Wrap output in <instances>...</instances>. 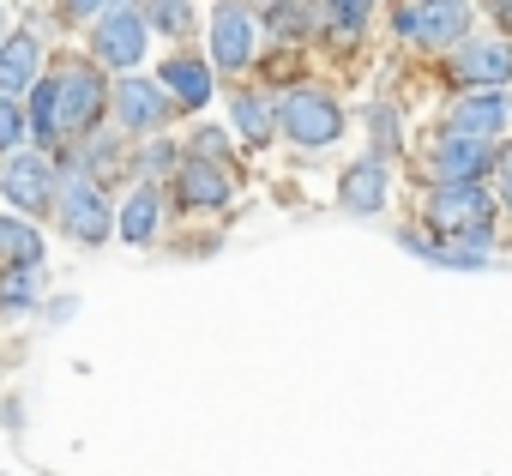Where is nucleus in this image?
I'll use <instances>...</instances> for the list:
<instances>
[{
    "mask_svg": "<svg viewBox=\"0 0 512 476\" xmlns=\"http://www.w3.org/2000/svg\"><path fill=\"white\" fill-rule=\"evenodd\" d=\"M103 115V79L85 61H61L43 85H31V133L43 145L91 133Z\"/></svg>",
    "mask_w": 512,
    "mask_h": 476,
    "instance_id": "obj_1",
    "label": "nucleus"
},
{
    "mask_svg": "<svg viewBox=\"0 0 512 476\" xmlns=\"http://www.w3.org/2000/svg\"><path fill=\"white\" fill-rule=\"evenodd\" d=\"M428 223L440 235V248H470L488 254V223H494V193L482 181H446L428 199Z\"/></svg>",
    "mask_w": 512,
    "mask_h": 476,
    "instance_id": "obj_2",
    "label": "nucleus"
},
{
    "mask_svg": "<svg viewBox=\"0 0 512 476\" xmlns=\"http://www.w3.org/2000/svg\"><path fill=\"white\" fill-rule=\"evenodd\" d=\"M278 127H284V139H296L302 151H320V145H332V139L344 133V103H338L332 91H320V85H302V91L284 97Z\"/></svg>",
    "mask_w": 512,
    "mask_h": 476,
    "instance_id": "obj_3",
    "label": "nucleus"
},
{
    "mask_svg": "<svg viewBox=\"0 0 512 476\" xmlns=\"http://www.w3.org/2000/svg\"><path fill=\"white\" fill-rule=\"evenodd\" d=\"M464 31H470V0H410L398 13V37L416 43V49L464 43Z\"/></svg>",
    "mask_w": 512,
    "mask_h": 476,
    "instance_id": "obj_4",
    "label": "nucleus"
},
{
    "mask_svg": "<svg viewBox=\"0 0 512 476\" xmlns=\"http://www.w3.org/2000/svg\"><path fill=\"white\" fill-rule=\"evenodd\" d=\"M55 217H61V229L73 235V242H109V229H115V211H109V199H103V181H61V193H55Z\"/></svg>",
    "mask_w": 512,
    "mask_h": 476,
    "instance_id": "obj_5",
    "label": "nucleus"
},
{
    "mask_svg": "<svg viewBox=\"0 0 512 476\" xmlns=\"http://www.w3.org/2000/svg\"><path fill=\"white\" fill-rule=\"evenodd\" d=\"M253 43H260V25H253V13L241 7V0H223V7L211 13V61L241 73L253 61Z\"/></svg>",
    "mask_w": 512,
    "mask_h": 476,
    "instance_id": "obj_6",
    "label": "nucleus"
},
{
    "mask_svg": "<svg viewBox=\"0 0 512 476\" xmlns=\"http://www.w3.org/2000/svg\"><path fill=\"white\" fill-rule=\"evenodd\" d=\"M0 193H7L19 211H49V205H55V193H61V181H55V163H49L43 151H25V157H13V163H7V175H0Z\"/></svg>",
    "mask_w": 512,
    "mask_h": 476,
    "instance_id": "obj_7",
    "label": "nucleus"
},
{
    "mask_svg": "<svg viewBox=\"0 0 512 476\" xmlns=\"http://www.w3.org/2000/svg\"><path fill=\"white\" fill-rule=\"evenodd\" d=\"M145 13H133V7H115L109 19H97V37H91V49H97V61H109V67H139L145 61Z\"/></svg>",
    "mask_w": 512,
    "mask_h": 476,
    "instance_id": "obj_8",
    "label": "nucleus"
},
{
    "mask_svg": "<svg viewBox=\"0 0 512 476\" xmlns=\"http://www.w3.org/2000/svg\"><path fill=\"white\" fill-rule=\"evenodd\" d=\"M434 175L440 181H482L494 169V139H470V133H446L434 145Z\"/></svg>",
    "mask_w": 512,
    "mask_h": 476,
    "instance_id": "obj_9",
    "label": "nucleus"
},
{
    "mask_svg": "<svg viewBox=\"0 0 512 476\" xmlns=\"http://www.w3.org/2000/svg\"><path fill=\"white\" fill-rule=\"evenodd\" d=\"M386 193H392L386 157H362V163H350V169H344V181H338V205H344V211H356V217L386 211Z\"/></svg>",
    "mask_w": 512,
    "mask_h": 476,
    "instance_id": "obj_10",
    "label": "nucleus"
},
{
    "mask_svg": "<svg viewBox=\"0 0 512 476\" xmlns=\"http://www.w3.org/2000/svg\"><path fill=\"white\" fill-rule=\"evenodd\" d=\"M115 115H121L127 133H151V127L169 121V97L151 79H127V85H115Z\"/></svg>",
    "mask_w": 512,
    "mask_h": 476,
    "instance_id": "obj_11",
    "label": "nucleus"
},
{
    "mask_svg": "<svg viewBox=\"0 0 512 476\" xmlns=\"http://www.w3.org/2000/svg\"><path fill=\"white\" fill-rule=\"evenodd\" d=\"M175 187H181V199L187 205H199V211H217V205H229V169L223 163H211V157H187L181 169H175Z\"/></svg>",
    "mask_w": 512,
    "mask_h": 476,
    "instance_id": "obj_12",
    "label": "nucleus"
},
{
    "mask_svg": "<svg viewBox=\"0 0 512 476\" xmlns=\"http://www.w3.org/2000/svg\"><path fill=\"white\" fill-rule=\"evenodd\" d=\"M452 73L464 79V85H506L512 79V43H458V55H452Z\"/></svg>",
    "mask_w": 512,
    "mask_h": 476,
    "instance_id": "obj_13",
    "label": "nucleus"
},
{
    "mask_svg": "<svg viewBox=\"0 0 512 476\" xmlns=\"http://www.w3.org/2000/svg\"><path fill=\"white\" fill-rule=\"evenodd\" d=\"M506 97L500 91H470V97H458L452 103V133H470V139H500V127H506Z\"/></svg>",
    "mask_w": 512,
    "mask_h": 476,
    "instance_id": "obj_14",
    "label": "nucleus"
},
{
    "mask_svg": "<svg viewBox=\"0 0 512 476\" xmlns=\"http://www.w3.org/2000/svg\"><path fill=\"white\" fill-rule=\"evenodd\" d=\"M37 37L31 31H13L7 43H0V97H13L19 103V91H31V79H37Z\"/></svg>",
    "mask_w": 512,
    "mask_h": 476,
    "instance_id": "obj_15",
    "label": "nucleus"
},
{
    "mask_svg": "<svg viewBox=\"0 0 512 476\" xmlns=\"http://www.w3.org/2000/svg\"><path fill=\"white\" fill-rule=\"evenodd\" d=\"M43 260V235L19 217H0V266H13V272H37Z\"/></svg>",
    "mask_w": 512,
    "mask_h": 476,
    "instance_id": "obj_16",
    "label": "nucleus"
},
{
    "mask_svg": "<svg viewBox=\"0 0 512 476\" xmlns=\"http://www.w3.org/2000/svg\"><path fill=\"white\" fill-rule=\"evenodd\" d=\"M163 85L187 103V109H199V103H211V67L205 61H193V55H175V61H163Z\"/></svg>",
    "mask_w": 512,
    "mask_h": 476,
    "instance_id": "obj_17",
    "label": "nucleus"
},
{
    "mask_svg": "<svg viewBox=\"0 0 512 476\" xmlns=\"http://www.w3.org/2000/svg\"><path fill=\"white\" fill-rule=\"evenodd\" d=\"M229 115H235V133H241L247 145H266V139H272V109H266V97H253V91H235Z\"/></svg>",
    "mask_w": 512,
    "mask_h": 476,
    "instance_id": "obj_18",
    "label": "nucleus"
},
{
    "mask_svg": "<svg viewBox=\"0 0 512 476\" xmlns=\"http://www.w3.org/2000/svg\"><path fill=\"white\" fill-rule=\"evenodd\" d=\"M151 229H157V187L145 181L133 199H127V211H121V235H127V242H151Z\"/></svg>",
    "mask_w": 512,
    "mask_h": 476,
    "instance_id": "obj_19",
    "label": "nucleus"
},
{
    "mask_svg": "<svg viewBox=\"0 0 512 476\" xmlns=\"http://www.w3.org/2000/svg\"><path fill=\"white\" fill-rule=\"evenodd\" d=\"M145 25H157L163 37H187L193 31V7L187 0H145Z\"/></svg>",
    "mask_w": 512,
    "mask_h": 476,
    "instance_id": "obj_20",
    "label": "nucleus"
},
{
    "mask_svg": "<svg viewBox=\"0 0 512 476\" xmlns=\"http://www.w3.org/2000/svg\"><path fill=\"white\" fill-rule=\"evenodd\" d=\"M374 13V0H326V19H332V37H356Z\"/></svg>",
    "mask_w": 512,
    "mask_h": 476,
    "instance_id": "obj_21",
    "label": "nucleus"
},
{
    "mask_svg": "<svg viewBox=\"0 0 512 476\" xmlns=\"http://www.w3.org/2000/svg\"><path fill=\"white\" fill-rule=\"evenodd\" d=\"M368 127H374V145L392 157V151H398V115H392L386 103H374V109H368Z\"/></svg>",
    "mask_w": 512,
    "mask_h": 476,
    "instance_id": "obj_22",
    "label": "nucleus"
},
{
    "mask_svg": "<svg viewBox=\"0 0 512 476\" xmlns=\"http://www.w3.org/2000/svg\"><path fill=\"white\" fill-rule=\"evenodd\" d=\"M19 139H25V115H19L13 97H0V151H13Z\"/></svg>",
    "mask_w": 512,
    "mask_h": 476,
    "instance_id": "obj_23",
    "label": "nucleus"
},
{
    "mask_svg": "<svg viewBox=\"0 0 512 476\" xmlns=\"http://www.w3.org/2000/svg\"><path fill=\"white\" fill-rule=\"evenodd\" d=\"M115 7H127V0H67V13H73V19H109Z\"/></svg>",
    "mask_w": 512,
    "mask_h": 476,
    "instance_id": "obj_24",
    "label": "nucleus"
},
{
    "mask_svg": "<svg viewBox=\"0 0 512 476\" xmlns=\"http://www.w3.org/2000/svg\"><path fill=\"white\" fill-rule=\"evenodd\" d=\"M7 308H31V272L7 278Z\"/></svg>",
    "mask_w": 512,
    "mask_h": 476,
    "instance_id": "obj_25",
    "label": "nucleus"
},
{
    "mask_svg": "<svg viewBox=\"0 0 512 476\" xmlns=\"http://www.w3.org/2000/svg\"><path fill=\"white\" fill-rule=\"evenodd\" d=\"M494 169H500V199L512 205V151H500V157H494Z\"/></svg>",
    "mask_w": 512,
    "mask_h": 476,
    "instance_id": "obj_26",
    "label": "nucleus"
},
{
    "mask_svg": "<svg viewBox=\"0 0 512 476\" xmlns=\"http://www.w3.org/2000/svg\"><path fill=\"white\" fill-rule=\"evenodd\" d=\"M488 7H494V19H500V25H512V0H488Z\"/></svg>",
    "mask_w": 512,
    "mask_h": 476,
    "instance_id": "obj_27",
    "label": "nucleus"
},
{
    "mask_svg": "<svg viewBox=\"0 0 512 476\" xmlns=\"http://www.w3.org/2000/svg\"><path fill=\"white\" fill-rule=\"evenodd\" d=\"M7 37H13V25H7V13H0V43H7Z\"/></svg>",
    "mask_w": 512,
    "mask_h": 476,
    "instance_id": "obj_28",
    "label": "nucleus"
}]
</instances>
